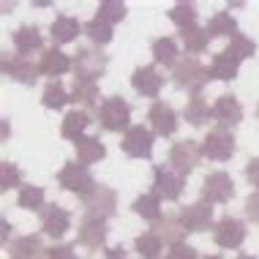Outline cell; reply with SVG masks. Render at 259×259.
Segmentation results:
<instances>
[{
	"label": "cell",
	"mask_w": 259,
	"mask_h": 259,
	"mask_svg": "<svg viewBox=\"0 0 259 259\" xmlns=\"http://www.w3.org/2000/svg\"><path fill=\"white\" fill-rule=\"evenodd\" d=\"M99 123L104 131H115V134H125L131 128V104L123 96H109L101 99L99 104Z\"/></svg>",
	"instance_id": "7a4b0ae2"
},
{
	"label": "cell",
	"mask_w": 259,
	"mask_h": 259,
	"mask_svg": "<svg viewBox=\"0 0 259 259\" xmlns=\"http://www.w3.org/2000/svg\"><path fill=\"white\" fill-rule=\"evenodd\" d=\"M3 74L11 76L14 82H22V85H36L41 68L33 63L30 58H22V55H3Z\"/></svg>",
	"instance_id": "5bb4252c"
},
{
	"label": "cell",
	"mask_w": 259,
	"mask_h": 259,
	"mask_svg": "<svg viewBox=\"0 0 259 259\" xmlns=\"http://www.w3.org/2000/svg\"><path fill=\"white\" fill-rule=\"evenodd\" d=\"M180 38H183V47L191 58H197L210 47V36H207V27H199V25H191L186 30H180Z\"/></svg>",
	"instance_id": "f1b7e54d"
},
{
	"label": "cell",
	"mask_w": 259,
	"mask_h": 259,
	"mask_svg": "<svg viewBox=\"0 0 259 259\" xmlns=\"http://www.w3.org/2000/svg\"><path fill=\"white\" fill-rule=\"evenodd\" d=\"M104 156H107V148H104V142L99 137H82L79 142H76V161L79 164H99V161H104Z\"/></svg>",
	"instance_id": "4316f807"
},
{
	"label": "cell",
	"mask_w": 259,
	"mask_h": 259,
	"mask_svg": "<svg viewBox=\"0 0 259 259\" xmlns=\"http://www.w3.org/2000/svg\"><path fill=\"white\" fill-rule=\"evenodd\" d=\"M256 117H259V109H256Z\"/></svg>",
	"instance_id": "681fc988"
},
{
	"label": "cell",
	"mask_w": 259,
	"mask_h": 259,
	"mask_svg": "<svg viewBox=\"0 0 259 259\" xmlns=\"http://www.w3.org/2000/svg\"><path fill=\"white\" fill-rule=\"evenodd\" d=\"M183 117L188 125H197V128H202V125L210 123V117H213V107H210V101L205 99V96H191L183 109Z\"/></svg>",
	"instance_id": "484cf974"
},
{
	"label": "cell",
	"mask_w": 259,
	"mask_h": 259,
	"mask_svg": "<svg viewBox=\"0 0 259 259\" xmlns=\"http://www.w3.org/2000/svg\"><path fill=\"white\" fill-rule=\"evenodd\" d=\"M85 202V215H96V219H112L117 213V194L109 186H96Z\"/></svg>",
	"instance_id": "4fadbf2b"
},
{
	"label": "cell",
	"mask_w": 259,
	"mask_h": 259,
	"mask_svg": "<svg viewBox=\"0 0 259 259\" xmlns=\"http://www.w3.org/2000/svg\"><path fill=\"white\" fill-rule=\"evenodd\" d=\"M246 215H248L254 224H259V191H254V194L246 199Z\"/></svg>",
	"instance_id": "ee69618b"
},
{
	"label": "cell",
	"mask_w": 259,
	"mask_h": 259,
	"mask_svg": "<svg viewBox=\"0 0 259 259\" xmlns=\"http://www.w3.org/2000/svg\"><path fill=\"white\" fill-rule=\"evenodd\" d=\"M232 197H235V180L227 172L215 169L202 180V199L210 202V205H227Z\"/></svg>",
	"instance_id": "8992f818"
},
{
	"label": "cell",
	"mask_w": 259,
	"mask_h": 259,
	"mask_svg": "<svg viewBox=\"0 0 259 259\" xmlns=\"http://www.w3.org/2000/svg\"><path fill=\"white\" fill-rule=\"evenodd\" d=\"M227 50H232V52H235L240 60H246V58H251V55L256 52V44H254V38L243 36V33H235V36L229 38Z\"/></svg>",
	"instance_id": "ab89813d"
},
{
	"label": "cell",
	"mask_w": 259,
	"mask_h": 259,
	"mask_svg": "<svg viewBox=\"0 0 259 259\" xmlns=\"http://www.w3.org/2000/svg\"><path fill=\"white\" fill-rule=\"evenodd\" d=\"M235 33H237V22H235V17L229 11H219V14L210 17V22H207V36L210 38H219V36L232 38Z\"/></svg>",
	"instance_id": "d6a6232c"
},
{
	"label": "cell",
	"mask_w": 259,
	"mask_h": 259,
	"mask_svg": "<svg viewBox=\"0 0 259 259\" xmlns=\"http://www.w3.org/2000/svg\"><path fill=\"white\" fill-rule=\"evenodd\" d=\"M246 180L259 191V156H256V158H251L248 164H246Z\"/></svg>",
	"instance_id": "7bdbcfd3"
},
{
	"label": "cell",
	"mask_w": 259,
	"mask_h": 259,
	"mask_svg": "<svg viewBox=\"0 0 259 259\" xmlns=\"http://www.w3.org/2000/svg\"><path fill=\"white\" fill-rule=\"evenodd\" d=\"M107 55L99 47H79L74 55V76L76 79H90L96 82L99 76H104L107 71Z\"/></svg>",
	"instance_id": "277c9868"
},
{
	"label": "cell",
	"mask_w": 259,
	"mask_h": 259,
	"mask_svg": "<svg viewBox=\"0 0 259 259\" xmlns=\"http://www.w3.org/2000/svg\"><path fill=\"white\" fill-rule=\"evenodd\" d=\"M17 205L25 207V210H44L47 202H44V188L38 186H22L17 194Z\"/></svg>",
	"instance_id": "8d00e7d4"
},
{
	"label": "cell",
	"mask_w": 259,
	"mask_h": 259,
	"mask_svg": "<svg viewBox=\"0 0 259 259\" xmlns=\"http://www.w3.org/2000/svg\"><path fill=\"white\" fill-rule=\"evenodd\" d=\"M166 17H169L172 22L180 27V30H186V27L197 25V6H194V3H186V0H183V3H175Z\"/></svg>",
	"instance_id": "d590c367"
},
{
	"label": "cell",
	"mask_w": 259,
	"mask_h": 259,
	"mask_svg": "<svg viewBox=\"0 0 259 259\" xmlns=\"http://www.w3.org/2000/svg\"><path fill=\"white\" fill-rule=\"evenodd\" d=\"M41 74L52 76V79H58V76L74 71V60L68 58L63 50H58V47H50V50L41 52V63H38Z\"/></svg>",
	"instance_id": "ffe728a7"
},
{
	"label": "cell",
	"mask_w": 259,
	"mask_h": 259,
	"mask_svg": "<svg viewBox=\"0 0 259 259\" xmlns=\"http://www.w3.org/2000/svg\"><path fill=\"white\" fill-rule=\"evenodd\" d=\"M164 74L158 71L156 66H139L134 74H131V85L142 99H156L161 93V88H164Z\"/></svg>",
	"instance_id": "9a60e30c"
},
{
	"label": "cell",
	"mask_w": 259,
	"mask_h": 259,
	"mask_svg": "<svg viewBox=\"0 0 259 259\" xmlns=\"http://www.w3.org/2000/svg\"><path fill=\"white\" fill-rule=\"evenodd\" d=\"M58 183L66 188V191L76 194V197L88 199L90 194L96 191V180L93 175H90V169L85 164H79V161H68V164H63V169L58 172Z\"/></svg>",
	"instance_id": "3957f363"
},
{
	"label": "cell",
	"mask_w": 259,
	"mask_h": 259,
	"mask_svg": "<svg viewBox=\"0 0 259 259\" xmlns=\"http://www.w3.org/2000/svg\"><path fill=\"white\" fill-rule=\"evenodd\" d=\"M11 41H14V50H17V55H22V58H30L36 50H41V33H38L36 25L17 27V30L11 33Z\"/></svg>",
	"instance_id": "603a6c76"
},
{
	"label": "cell",
	"mask_w": 259,
	"mask_h": 259,
	"mask_svg": "<svg viewBox=\"0 0 259 259\" xmlns=\"http://www.w3.org/2000/svg\"><path fill=\"white\" fill-rule=\"evenodd\" d=\"M107 235H109L107 219H96V215H85V219L79 221V229H76V240H79V246H85L90 251L104 248Z\"/></svg>",
	"instance_id": "7c38bea8"
},
{
	"label": "cell",
	"mask_w": 259,
	"mask_h": 259,
	"mask_svg": "<svg viewBox=\"0 0 259 259\" xmlns=\"http://www.w3.org/2000/svg\"><path fill=\"white\" fill-rule=\"evenodd\" d=\"M148 120L153 125V134L158 137H172L178 131V112H175L166 101H156L148 112Z\"/></svg>",
	"instance_id": "e0dca14e"
},
{
	"label": "cell",
	"mask_w": 259,
	"mask_h": 259,
	"mask_svg": "<svg viewBox=\"0 0 259 259\" xmlns=\"http://www.w3.org/2000/svg\"><path fill=\"white\" fill-rule=\"evenodd\" d=\"M153 191L158 194L161 199H180V194L186 191V178L180 172H175L172 166L166 164H158L156 172H153Z\"/></svg>",
	"instance_id": "ba28073f"
},
{
	"label": "cell",
	"mask_w": 259,
	"mask_h": 259,
	"mask_svg": "<svg viewBox=\"0 0 259 259\" xmlns=\"http://www.w3.org/2000/svg\"><path fill=\"white\" fill-rule=\"evenodd\" d=\"M235 259H256V256H251V254H240V256H235Z\"/></svg>",
	"instance_id": "7dc6e473"
},
{
	"label": "cell",
	"mask_w": 259,
	"mask_h": 259,
	"mask_svg": "<svg viewBox=\"0 0 259 259\" xmlns=\"http://www.w3.org/2000/svg\"><path fill=\"white\" fill-rule=\"evenodd\" d=\"M213 120H219L221 128H232V125L243 120V107L237 101V96L224 93L213 101Z\"/></svg>",
	"instance_id": "ac0fdd59"
},
{
	"label": "cell",
	"mask_w": 259,
	"mask_h": 259,
	"mask_svg": "<svg viewBox=\"0 0 259 259\" xmlns=\"http://www.w3.org/2000/svg\"><path fill=\"white\" fill-rule=\"evenodd\" d=\"M11 259H50V248L44 246L38 235H22L14 243H9Z\"/></svg>",
	"instance_id": "d6986e66"
},
{
	"label": "cell",
	"mask_w": 259,
	"mask_h": 259,
	"mask_svg": "<svg viewBox=\"0 0 259 259\" xmlns=\"http://www.w3.org/2000/svg\"><path fill=\"white\" fill-rule=\"evenodd\" d=\"M237 150V142H235V134L229 128H210L207 137L202 139V156L210 158V161H229Z\"/></svg>",
	"instance_id": "5b68a950"
},
{
	"label": "cell",
	"mask_w": 259,
	"mask_h": 259,
	"mask_svg": "<svg viewBox=\"0 0 259 259\" xmlns=\"http://www.w3.org/2000/svg\"><path fill=\"white\" fill-rule=\"evenodd\" d=\"M0 188L3 191H11V188H22V169L11 161H3L0 164Z\"/></svg>",
	"instance_id": "f35d334b"
},
{
	"label": "cell",
	"mask_w": 259,
	"mask_h": 259,
	"mask_svg": "<svg viewBox=\"0 0 259 259\" xmlns=\"http://www.w3.org/2000/svg\"><path fill=\"white\" fill-rule=\"evenodd\" d=\"M104 256L107 259H128V251H125V246H109V248H104Z\"/></svg>",
	"instance_id": "f6af8a7d"
},
{
	"label": "cell",
	"mask_w": 259,
	"mask_h": 259,
	"mask_svg": "<svg viewBox=\"0 0 259 259\" xmlns=\"http://www.w3.org/2000/svg\"><path fill=\"white\" fill-rule=\"evenodd\" d=\"M82 30H85V27H82L79 19H74L71 14H58V19L50 25V36L55 41V47L58 44H71Z\"/></svg>",
	"instance_id": "7402d4cb"
},
{
	"label": "cell",
	"mask_w": 259,
	"mask_h": 259,
	"mask_svg": "<svg viewBox=\"0 0 259 259\" xmlns=\"http://www.w3.org/2000/svg\"><path fill=\"white\" fill-rule=\"evenodd\" d=\"M210 79H213V76H210V66H205V63L197 60V58H191V55H188L186 60H180L178 66L172 68L175 88H178V90H188L191 96H199L202 88H205Z\"/></svg>",
	"instance_id": "6da1fadb"
},
{
	"label": "cell",
	"mask_w": 259,
	"mask_h": 259,
	"mask_svg": "<svg viewBox=\"0 0 259 259\" xmlns=\"http://www.w3.org/2000/svg\"><path fill=\"white\" fill-rule=\"evenodd\" d=\"M41 104H44L47 109H63L66 104H71V93L63 88V82L52 79V82H47L44 96H41Z\"/></svg>",
	"instance_id": "1f68e13d"
},
{
	"label": "cell",
	"mask_w": 259,
	"mask_h": 259,
	"mask_svg": "<svg viewBox=\"0 0 259 259\" xmlns=\"http://www.w3.org/2000/svg\"><path fill=\"white\" fill-rule=\"evenodd\" d=\"M50 259H79V256H76L74 246H68V243H58V246L50 248Z\"/></svg>",
	"instance_id": "b9f144b4"
},
{
	"label": "cell",
	"mask_w": 259,
	"mask_h": 259,
	"mask_svg": "<svg viewBox=\"0 0 259 259\" xmlns=\"http://www.w3.org/2000/svg\"><path fill=\"white\" fill-rule=\"evenodd\" d=\"M161 199L156 191H145L139 194V197L134 199V205H131V210H134L137 215H142L145 221H158L161 219Z\"/></svg>",
	"instance_id": "f546056e"
},
{
	"label": "cell",
	"mask_w": 259,
	"mask_h": 259,
	"mask_svg": "<svg viewBox=\"0 0 259 259\" xmlns=\"http://www.w3.org/2000/svg\"><path fill=\"white\" fill-rule=\"evenodd\" d=\"M166 259H199V254H197V248L188 246V243H178V246H169Z\"/></svg>",
	"instance_id": "60d3db41"
},
{
	"label": "cell",
	"mask_w": 259,
	"mask_h": 259,
	"mask_svg": "<svg viewBox=\"0 0 259 259\" xmlns=\"http://www.w3.org/2000/svg\"><path fill=\"white\" fill-rule=\"evenodd\" d=\"M153 142H156V134H153L148 125H131V128L123 134L120 150L128 158H150Z\"/></svg>",
	"instance_id": "30bf717a"
},
{
	"label": "cell",
	"mask_w": 259,
	"mask_h": 259,
	"mask_svg": "<svg viewBox=\"0 0 259 259\" xmlns=\"http://www.w3.org/2000/svg\"><path fill=\"white\" fill-rule=\"evenodd\" d=\"M85 36L93 41L96 47H104L112 41V36H115V25H109L107 19H101V17H93L85 25Z\"/></svg>",
	"instance_id": "836d02e7"
},
{
	"label": "cell",
	"mask_w": 259,
	"mask_h": 259,
	"mask_svg": "<svg viewBox=\"0 0 259 259\" xmlns=\"http://www.w3.org/2000/svg\"><path fill=\"white\" fill-rule=\"evenodd\" d=\"M213 240L219 248H240L246 243V224L235 215H224L213 227Z\"/></svg>",
	"instance_id": "8fae6325"
},
{
	"label": "cell",
	"mask_w": 259,
	"mask_h": 259,
	"mask_svg": "<svg viewBox=\"0 0 259 259\" xmlns=\"http://www.w3.org/2000/svg\"><path fill=\"white\" fill-rule=\"evenodd\" d=\"M125 14H128L125 3H120V0H104V3L99 6V11H96V17L107 19L109 25H117V22L125 19Z\"/></svg>",
	"instance_id": "74e56055"
},
{
	"label": "cell",
	"mask_w": 259,
	"mask_h": 259,
	"mask_svg": "<svg viewBox=\"0 0 259 259\" xmlns=\"http://www.w3.org/2000/svg\"><path fill=\"white\" fill-rule=\"evenodd\" d=\"M153 235H158L164 243H169V246H178V243H183V237L188 235L183 229V224H180L178 215H161L158 221H153Z\"/></svg>",
	"instance_id": "d4e9b609"
},
{
	"label": "cell",
	"mask_w": 259,
	"mask_h": 259,
	"mask_svg": "<svg viewBox=\"0 0 259 259\" xmlns=\"http://www.w3.org/2000/svg\"><path fill=\"white\" fill-rule=\"evenodd\" d=\"M205 259H224V256H219V254H210V256H205Z\"/></svg>",
	"instance_id": "c3c4849f"
},
{
	"label": "cell",
	"mask_w": 259,
	"mask_h": 259,
	"mask_svg": "<svg viewBox=\"0 0 259 259\" xmlns=\"http://www.w3.org/2000/svg\"><path fill=\"white\" fill-rule=\"evenodd\" d=\"M178 219H180V224H183L186 232H207L210 227H215V224H213V205L205 202V199L180 207L178 210Z\"/></svg>",
	"instance_id": "52a82bcc"
},
{
	"label": "cell",
	"mask_w": 259,
	"mask_h": 259,
	"mask_svg": "<svg viewBox=\"0 0 259 259\" xmlns=\"http://www.w3.org/2000/svg\"><path fill=\"white\" fill-rule=\"evenodd\" d=\"M153 58H156L158 66H166V68H175L180 63V47L172 36H164V38H156L153 41Z\"/></svg>",
	"instance_id": "83f0119b"
},
{
	"label": "cell",
	"mask_w": 259,
	"mask_h": 259,
	"mask_svg": "<svg viewBox=\"0 0 259 259\" xmlns=\"http://www.w3.org/2000/svg\"><path fill=\"white\" fill-rule=\"evenodd\" d=\"M134 248L142 259H158L161 251H164V240H161L158 235H153V232H145V235H137Z\"/></svg>",
	"instance_id": "e575fe53"
},
{
	"label": "cell",
	"mask_w": 259,
	"mask_h": 259,
	"mask_svg": "<svg viewBox=\"0 0 259 259\" xmlns=\"http://www.w3.org/2000/svg\"><path fill=\"white\" fill-rule=\"evenodd\" d=\"M9 232H11L9 221H3V243H9Z\"/></svg>",
	"instance_id": "bcb514c9"
},
{
	"label": "cell",
	"mask_w": 259,
	"mask_h": 259,
	"mask_svg": "<svg viewBox=\"0 0 259 259\" xmlns=\"http://www.w3.org/2000/svg\"><path fill=\"white\" fill-rule=\"evenodd\" d=\"M41 229H44V235L60 240V237L71 229V213L60 205H47L41 210Z\"/></svg>",
	"instance_id": "2e32d148"
},
{
	"label": "cell",
	"mask_w": 259,
	"mask_h": 259,
	"mask_svg": "<svg viewBox=\"0 0 259 259\" xmlns=\"http://www.w3.org/2000/svg\"><path fill=\"white\" fill-rule=\"evenodd\" d=\"M240 58L232 52V50H221L219 55L213 58V63H210V76L219 82H232L237 71H240Z\"/></svg>",
	"instance_id": "44dd1931"
},
{
	"label": "cell",
	"mask_w": 259,
	"mask_h": 259,
	"mask_svg": "<svg viewBox=\"0 0 259 259\" xmlns=\"http://www.w3.org/2000/svg\"><path fill=\"white\" fill-rule=\"evenodd\" d=\"M71 104H79L82 109H85V107H96V104H99V85L90 82V79H74Z\"/></svg>",
	"instance_id": "4dcf8cb0"
},
{
	"label": "cell",
	"mask_w": 259,
	"mask_h": 259,
	"mask_svg": "<svg viewBox=\"0 0 259 259\" xmlns=\"http://www.w3.org/2000/svg\"><path fill=\"white\" fill-rule=\"evenodd\" d=\"M88 125H90V112L88 109H71V112H66V117H63L60 134H63V139H71V142L76 145L82 137H85Z\"/></svg>",
	"instance_id": "cb8c5ba5"
},
{
	"label": "cell",
	"mask_w": 259,
	"mask_h": 259,
	"mask_svg": "<svg viewBox=\"0 0 259 259\" xmlns=\"http://www.w3.org/2000/svg\"><path fill=\"white\" fill-rule=\"evenodd\" d=\"M202 161V145H197L194 139H183V142H175L169 148V166L175 172H180L186 178L188 172H194Z\"/></svg>",
	"instance_id": "9c48e42d"
}]
</instances>
